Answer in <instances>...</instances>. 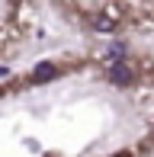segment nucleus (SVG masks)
<instances>
[{"label":"nucleus","instance_id":"nucleus-5","mask_svg":"<svg viewBox=\"0 0 154 157\" xmlns=\"http://www.w3.org/2000/svg\"><path fill=\"white\" fill-rule=\"evenodd\" d=\"M6 74H10V71H6V67H0V77H6Z\"/></svg>","mask_w":154,"mask_h":157},{"label":"nucleus","instance_id":"nucleus-2","mask_svg":"<svg viewBox=\"0 0 154 157\" xmlns=\"http://www.w3.org/2000/svg\"><path fill=\"white\" fill-rule=\"evenodd\" d=\"M55 74H58V67H55V64H48V61H42V64H36V71H32V80L42 83V80H52Z\"/></svg>","mask_w":154,"mask_h":157},{"label":"nucleus","instance_id":"nucleus-3","mask_svg":"<svg viewBox=\"0 0 154 157\" xmlns=\"http://www.w3.org/2000/svg\"><path fill=\"white\" fill-rule=\"evenodd\" d=\"M93 26H96V32H113L116 29V16H113V13H103Z\"/></svg>","mask_w":154,"mask_h":157},{"label":"nucleus","instance_id":"nucleus-4","mask_svg":"<svg viewBox=\"0 0 154 157\" xmlns=\"http://www.w3.org/2000/svg\"><path fill=\"white\" fill-rule=\"evenodd\" d=\"M119 55H125V45H113L109 48V58H119Z\"/></svg>","mask_w":154,"mask_h":157},{"label":"nucleus","instance_id":"nucleus-1","mask_svg":"<svg viewBox=\"0 0 154 157\" xmlns=\"http://www.w3.org/2000/svg\"><path fill=\"white\" fill-rule=\"evenodd\" d=\"M109 80H113L116 87L132 83V67H129L125 61H113V64H109Z\"/></svg>","mask_w":154,"mask_h":157}]
</instances>
